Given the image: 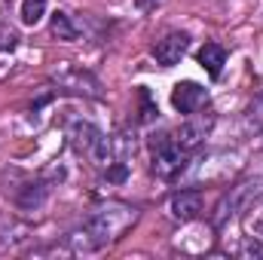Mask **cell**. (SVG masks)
<instances>
[{
	"label": "cell",
	"mask_w": 263,
	"mask_h": 260,
	"mask_svg": "<svg viewBox=\"0 0 263 260\" xmlns=\"http://www.w3.org/2000/svg\"><path fill=\"white\" fill-rule=\"evenodd\" d=\"M135 217H138V211L132 205H123V202L98 205L95 211H89V217L83 220V227H77L67 236V248L77 251V254H92V251L104 248L107 242L120 239L135 224Z\"/></svg>",
	"instance_id": "1"
},
{
	"label": "cell",
	"mask_w": 263,
	"mask_h": 260,
	"mask_svg": "<svg viewBox=\"0 0 263 260\" xmlns=\"http://www.w3.org/2000/svg\"><path fill=\"white\" fill-rule=\"evenodd\" d=\"M67 138H70V147L83 156H89L92 162L98 165H110L114 162V138H107L104 132L86 120H73L67 126Z\"/></svg>",
	"instance_id": "2"
},
{
	"label": "cell",
	"mask_w": 263,
	"mask_h": 260,
	"mask_svg": "<svg viewBox=\"0 0 263 260\" xmlns=\"http://www.w3.org/2000/svg\"><path fill=\"white\" fill-rule=\"evenodd\" d=\"M187 169V150L175 144L172 135H153L150 138V172L159 181H175Z\"/></svg>",
	"instance_id": "3"
},
{
	"label": "cell",
	"mask_w": 263,
	"mask_h": 260,
	"mask_svg": "<svg viewBox=\"0 0 263 260\" xmlns=\"http://www.w3.org/2000/svg\"><path fill=\"white\" fill-rule=\"evenodd\" d=\"M263 196V181L260 178H248V181H239L236 187H230V193L223 196L220 202H217V214H214V224L220 227L223 220H230V217H236L239 211H245V208H251L257 199Z\"/></svg>",
	"instance_id": "4"
},
{
	"label": "cell",
	"mask_w": 263,
	"mask_h": 260,
	"mask_svg": "<svg viewBox=\"0 0 263 260\" xmlns=\"http://www.w3.org/2000/svg\"><path fill=\"white\" fill-rule=\"evenodd\" d=\"M190 49V37L184 31H168L165 37H159L153 43V59L159 67H175Z\"/></svg>",
	"instance_id": "5"
},
{
	"label": "cell",
	"mask_w": 263,
	"mask_h": 260,
	"mask_svg": "<svg viewBox=\"0 0 263 260\" xmlns=\"http://www.w3.org/2000/svg\"><path fill=\"white\" fill-rule=\"evenodd\" d=\"M172 104H175L178 114L193 117V114H199V110L208 104V92H205L199 83H193V80H184V83H178V86L172 89Z\"/></svg>",
	"instance_id": "6"
},
{
	"label": "cell",
	"mask_w": 263,
	"mask_h": 260,
	"mask_svg": "<svg viewBox=\"0 0 263 260\" xmlns=\"http://www.w3.org/2000/svg\"><path fill=\"white\" fill-rule=\"evenodd\" d=\"M202 208H205V196L199 193V190H178V193L172 196V202H168V211H172V217L178 224L196 220L199 214H202Z\"/></svg>",
	"instance_id": "7"
},
{
	"label": "cell",
	"mask_w": 263,
	"mask_h": 260,
	"mask_svg": "<svg viewBox=\"0 0 263 260\" xmlns=\"http://www.w3.org/2000/svg\"><path fill=\"white\" fill-rule=\"evenodd\" d=\"M211 129V117H196L193 114V120H187V123H181V129L175 132L172 138H175V144L181 147V150H187V153H193L199 144L205 141V135Z\"/></svg>",
	"instance_id": "8"
},
{
	"label": "cell",
	"mask_w": 263,
	"mask_h": 260,
	"mask_svg": "<svg viewBox=\"0 0 263 260\" xmlns=\"http://www.w3.org/2000/svg\"><path fill=\"white\" fill-rule=\"evenodd\" d=\"M46 196H49V184L40 178V181H31V184H25L18 196H15V205L22 208V211H37L43 202H46Z\"/></svg>",
	"instance_id": "9"
},
{
	"label": "cell",
	"mask_w": 263,
	"mask_h": 260,
	"mask_svg": "<svg viewBox=\"0 0 263 260\" xmlns=\"http://www.w3.org/2000/svg\"><path fill=\"white\" fill-rule=\"evenodd\" d=\"M199 65L205 67V73L211 77V80H217L220 77V70L227 65V49L220 46V43H205L202 49H199Z\"/></svg>",
	"instance_id": "10"
},
{
	"label": "cell",
	"mask_w": 263,
	"mask_h": 260,
	"mask_svg": "<svg viewBox=\"0 0 263 260\" xmlns=\"http://www.w3.org/2000/svg\"><path fill=\"white\" fill-rule=\"evenodd\" d=\"M49 31H52V37H59V40H77V37H80V28L73 25V18H70L67 12H62V9L52 15Z\"/></svg>",
	"instance_id": "11"
},
{
	"label": "cell",
	"mask_w": 263,
	"mask_h": 260,
	"mask_svg": "<svg viewBox=\"0 0 263 260\" xmlns=\"http://www.w3.org/2000/svg\"><path fill=\"white\" fill-rule=\"evenodd\" d=\"M46 6H49V0H22V25H37L43 15H46Z\"/></svg>",
	"instance_id": "12"
},
{
	"label": "cell",
	"mask_w": 263,
	"mask_h": 260,
	"mask_svg": "<svg viewBox=\"0 0 263 260\" xmlns=\"http://www.w3.org/2000/svg\"><path fill=\"white\" fill-rule=\"evenodd\" d=\"M242 257H248V260H263V242H257V239H248L245 245H242V251H239Z\"/></svg>",
	"instance_id": "13"
},
{
	"label": "cell",
	"mask_w": 263,
	"mask_h": 260,
	"mask_svg": "<svg viewBox=\"0 0 263 260\" xmlns=\"http://www.w3.org/2000/svg\"><path fill=\"white\" fill-rule=\"evenodd\" d=\"M156 3H159V0H138L141 9H150V6H156Z\"/></svg>",
	"instance_id": "14"
},
{
	"label": "cell",
	"mask_w": 263,
	"mask_h": 260,
	"mask_svg": "<svg viewBox=\"0 0 263 260\" xmlns=\"http://www.w3.org/2000/svg\"><path fill=\"white\" fill-rule=\"evenodd\" d=\"M254 233H257V236H263V217H257V220H254Z\"/></svg>",
	"instance_id": "15"
}]
</instances>
